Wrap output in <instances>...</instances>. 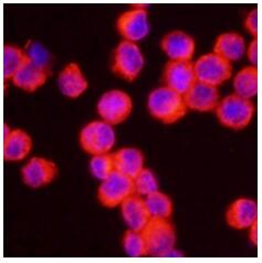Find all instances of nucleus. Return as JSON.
<instances>
[{
	"label": "nucleus",
	"instance_id": "f257e3e1",
	"mask_svg": "<svg viewBox=\"0 0 262 263\" xmlns=\"http://www.w3.org/2000/svg\"><path fill=\"white\" fill-rule=\"evenodd\" d=\"M147 106L149 113L165 124L183 119L188 109L184 97L167 86L159 87L149 94Z\"/></svg>",
	"mask_w": 262,
	"mask_h": 263
},
{
	"label": "nucleus",
	"instance_id": "f03ea898",
	"mask_svg": "<svg viewBox=\"0 0 262 263\" xmlns=\"http://www.w3.org/2000/svg\"><path fill=\"white\" fill-rule=\"evenodd\" d=\"M146 246V252L152 257H164L174 249L176 232L169 219L151 217L141 231Z\"/></svg>",
	"mask_w": 262,
	"mask_h": 263
},
{
	"label": "nucleus",
	"instance_id": "7ed1b4c3",
	"mask_svg": "<svg viewBox=\"0 0 262 263\" xmlns=\"http://www.w3.org/2000/svg\"><path fill=\"white\" fill-rule=\"evenodd\" d=\"M254 113V105L248 99L237 94L224 98L218 103L216 114L222 125L232 129H242L250 121Z\"/></svg>",
	"mask_w": 262,
	"mask_h": 263
},
{
	"label": "nucleus",
	"instance_id": "20e7f679",
	"mask_svg": "<svg viewBox=\"0 0 262 263\" xmlns=\"http://www.w3.org/2000/svg\"><path fill=\"white\" fill-rule=\"evenodd\" d=\"M80 144L84 152L93 156L106 154L115 144L114 129L104 121L91 122L80 133Z\"/></svg>",
	"mask_w": 262,
	"mask_h": 263
},
{
	"label": "nucleus",
	"instance_id": "39448f33",
	"mask_svg": "<svg viewBox=\"0 0 262 263\" xmlns=\"http://www.w3.org/2000/svg\"><path fill=\"white\" fill-rule=\"evenodd\" d=\"M132 195H135L134 179L116 171H113L110 176L103 180L98 191L100 202L107 208L120 206Z\"/></svg>",
	"mask_w": 262,
	"mask_h": 263
},
{
	"label": "nucleus",
	"instance_id": "423d86ee",
	"mask_svg": "<svg viewBox=\"0 0 262 263\" xmlns=\"http://www.w3.org/2000/svg\"><path fill=\"white\" fill-rule=\"evenodd\" d=\"M144 65L142 51L135 42L123 40L114 52L113 71L126 81H134Z\"/></svg>",
	"mask_w": 262,
	"mask_h": 263
},
{
	"label": "nucleus",
	"instance_id": "0eeeda50",
	"mask_svg": "<svg viewBox=\"0 0 262 263\" xmlns=\"http://www.w3.org/2000/svg\"><path fill=\"white\" fill-rule=\"evenodd\" d=\"M197 81L218 86L231 77V63L216 53H207L200 57L194 64Z\"/></svg>",
	"mask_w": 262,
	"mask_h": 263
},
{
	"label": "nucleus",
	"instance_id": "6e6552de",
	"mask_svg": "<svg viewBox=\"0 0 262 263\" xmlns=\"http://www.w3.org/2000/svg\"><path fill=\"white\" fill-rule=\"evenodd\" d=\"M98 113L104 122L118 125L124 122L132 112L133 102L123 91H108L101 97L97 105Z\"/></svg>",
	"mask_w": 262,
	"mask_h": 263
},
{
	"label": "nucleus",
	"instance_id": "1a4fd4ad",
	"mask_svg": "<svg viewBox=\"0 0 262 263\" xmlns=\"http://www.w3.org/2000/svg\"><path fill=\"white\" fill-rule=\"evenodd\" d=\"M164 82L167 87L184 96L197 82L194 63L186 60H171L165 67Z\"/></svg>",
	"mask_w": 262,
	"mask_h": 263
},
{
	"label": "nucleus",
	"instance_id": "9d476101",
	"mask_svg": "<svg viewBox=\"0 0 262 263\" xmlns=\"http://www.w3.org/2000/svg\"><path fill=\"white\" fill-rule=\"evenodd\" d=\"M118 30L126 41L136 42L143 39L149 31L147 11L132 9L122 13L118 19Z\"/></svg>",
	"mask_w": 262,
	"mask_h": 263
},
{
	"label": "nucleus",
	"instance_id": "9b49d317",
	"mask_svg": "<svg viewBox=\"0 0 262 263\" xmlns=\"http://www.w3.org/2000/svg\"><path fill=\"white\" fill-rule=\"evenodd\" d=\"M187 108L198 112H209L216 109L219 103V90L217 86L197 81L184 94Z\"/></svg>",
	"mask_w": 262,
	"mask_h": 263
},
{
	"label": "nucleus",
	"instance_id": "f8f14e48",
	"mask_svg": "<svg viewBox=\"0 0 262 263\" xmlns=\"http://www.w3.org/2000/svg\"><path fill=\"white\" fill-rule=\"evenodd\" d=\"M25 184L32 188H39L50 184L58 175L57 165L42 157L31 158L21 171Z\"/></svg>",
	"mask_w": 262,
	"mask_h": 263
},
{
	"label": "nucleus",
	"instance_id": "ddd939ff",
	"mask_svg": "<svg viewBox=\"0 0 262 263\" xmlns=\"http://www.w3.org/2000/svg\"><path fill=\"white\" fill-rule=\"evenodd\" d=\"M162 49L171 60L191 61L195 52V40L183 31H172L163 38Z\"/></svg>",
	"mask_w": 262,
	"mask_h": 263
},
{
	"label": "nucleus",
	"instance_id": "4468645a",
	"mask_svg": "<svg viewBox=\"0 0 262 263\" xmlns=\"http://www.w3.org/2000/svg\"><path fill=\"white\" fill-rule=\"evenodd\" d=\"M257 202L251 199L241 198L231 203L227 210L226 219L230 227L235 229H247L257 220Z\"/></svg>",
	"mask_w": 262,
	"mask_h": 263
},
{
	"label": "nucleus",
	"instance_id": "2eb2a0df",
	"mask_svg": "<svg viewBox=\"0 0 262 263\" xmlns=\"http://www.w3.org/2000/svg\"><path fill=\"white\" fill-rule=\"evenodd\" d=\"M122 216L129 229L142 231L145 224L148 222L151 215L147 210L145 200L138 195H132L121 203Z\"/></svg>",
	"mask_w": 262,
	"mask_h": 263
},
{
	"label": "nucleus",
	"instance_id": "dca6fc26",
	"mask_svg": "<svg viewBox=\"0 0 262 263\" xmlns=\"http://www.w3.org/2000/svg\"><path fill=\"white\" fill-rule=\"evenodd\" d=\"M60 91L70 99L79 98L87 89V81L77 63H70L59 74L58 79Z\"/></svg>",
	"mask_w": 262,
	"mask_h": 263
},
{
	"label": "nucleus",
	"instance_id": "f3484780",
	"mask_svg": "<svg viewBox=\"0 0 262 263\" xmlns=\"http://www.w3.org/2000/svg\"><path fill=\"white\" fill-rule=\"evenodd\" d=\"M114 171L135 179L143 170L144 156L137 148H122L113 154Z\"/></svg>",
	"mask_w": 262,
	"mask_h": 263
},
{
	"label": "nucleus",
	"instance_id": "a211bd4d",
	"mask_svg": "<svg viewBox=\"0 0 262 263\" xmlns=\"http://www.w3.org/2000/svg\"><path fill=\"white\" fill-rule=\"evenodd\" d=\"M50 76L31 61L21 67L11 79L13 84L27 92H34L47 82Z\"/></svg>",
	"mask_w": 262,
	"mask_h": 263
},
{
	"label": "nucleus",
	"instance_id": "6ab92c4d",
	"mask_svg": "<svg viewBox=\"0 0 262 263\" xmlns=\"http://www.w3.org/2000/svg\"><path fill=\"white\" fill-rule=\"evenodd\" d=\"M245 52L246 42L245 39L239 33H222L218 36L215 42L214 53L220 55L229 62L241 59Z\"/></svg>",
	"mask_w": 262,
	"mask_h": 263
},
{
	"label": "nucleus",
	"instance_id": "aec40b11",
	"mask_svg": "<svg viewBox=\"0 0 262 263\" xmlns=\"http://www.w3.org/2000/svg\"><path fill=\"white\" fill-rule=\"evenodd\" d=\"M32 147L31 137L23 129H13L7 140L4 141V157L9 162L24 159Z\"/></svg>",
	"mask_w": 262,
	"mask_h": 263
},
{
	"label": "nucleus",
	"instance_id": "412c9836",
	"mask_svg": "<svg viewBox=\"0 0 262 263\" xmlns=\"http://www.w3.org/2000/svg\"><path fill=\"white\" fill-rule=\"evenodd\" d=\"M235 94L244 99H252L258 92V70L257 67H247L238 72L234 80Z\"/></svg>",
	"mask_w": 262,
	"mask_h": 263
},
{
	"label": "nucleus",
	"instance_id": "4be33fe9",
	"mask_svg": "<svg viewBox=\"0 0 262 263\" xmlns=\"http://www.w3.org/2000/svg\"><path fill=\"white\" fill-rule=\"evenodd\" d=\"M28 61L29 59L24 50L6 43L4 46V79L6 81L11 80Z\"/></svg>",
	"mask_w": 262,
	"mask_h": 263
},
{
	"label": "nucleus",
	"instance_id": "5701e85b",
	"mask_svg": "<svg viewBox=\"0 0 262 263\" xmlns=\"http://www.w3.org/2000/svg\"><path fill=\"white\" fill-rule=\"evenodd\" d=\"M145 203L151 217L170 219L173 214V202L171 198L158 191L147 195Z\"/></svg>",
	"mask_w": 262,
	"mask_h": 263
},
{
	"label": "nucleus",
	"instance_id": "b1692460",
	"mask_svg": "<svg viewBox=\"0 0 262 263\" xmlns=\"http://www.w3.org/2000/svg\"><path fill=\"white\" fill-rule=\"evenodd\" d=\"M25 52L29 61H31L33 64L51 76V73H52V71H51V57L46 48H43L38 42L29 41L26 45Z\"/></svg>",
	"mask_w": 262,
	"mask_h": 263
},
{
	"label": "nucleus",
	"instance_id": "393cba45",
	"mask_svg": "<svg viewBox=\"0 0 262 263\" xmlns=\"http://www.w3.org/2000/svg\"><path fill=\"white\" fill-rule=\"evenodd\" d=\"M123 247L125 252L130 257H144L146 255V246L141 231L129 229L123 238Z\"/></svg>",
	"mask_w": 262,
	"mask_h": 263
},
{
	"label": "nucleus",
	"instance_id": "a878e982",
	"mask_svg": "<svg viewBox=\"0 0 262 263\" xmlns=\"http://www.w3.org/2000/svg\"><path fill=\"white\" fill-rule=\"evenodd\" d=\"M90 170L94 177L104 180L114 171L113 154L106 153V154L94 155L90 162Z\"/></svg>",
	"mask_w": 262,
	"mask_h": 263
},
{
	"label": "nucleus",
	"instance_id": "bb28decb",
	"mask_svg": "<svg viewBox=\"0 0 262 263\" xmlns=\"http://www.w3.org/2000/svg\"><path fill=\"white\" fill-rule=\"evenodd\" d=\"M135 194L138 196H147L158 191V181L154 173L148 168H143L134 179Z\"/></svg>",
	"mask_w": 262,
	"mask_h": 263
},
{
	"label": "nucleus",
	"instance_id": "cd10ccee",
	"mask_svg": "<svg viewBox=\"0 0 262 263\" xmlns=\"http://www.w3.org/2000/svg\"><path fill=\"white\" fill-rule=\"evenodd\" d=\"M245 27L247 30H248L253 36H256L258 34V10L257 8L253 9L246 19Z\"/></svg>",
	"mask_w": 262,
	"mask_h": 263
},
{
	"label": "nucleus",
	"instance_id": "c85d7f7f",
	"mask_svg": "<svg viewBox=\"0 0 262 263\" xmlns=\"http://www.w3.org/2000/svg\"><path fill=\"white\" fill-rule=\"evenodd\" d=\"M247 54H248V59L252 63L253 67H256L257 62H258V41H257V38L251 41Z\"/></svg>",
	"mask_w": 262,
	"mask_h": 263
},
{
	"label": "nucleus",
	"instance_id": "c756f323",
	"mask_svg": "<svg viewBox=\"0 0 262 263\" xmlns=\"http://www.w3.org/2000/svg\"><path fill=\"white\" fill-rule=\"evenodd\" d=\"M249 228L250 229V241L253 246H257L258 242V227H257V220L254 221Z\"/></svg>",
	"mask_w": 262,
	"mask_h": 263
},
{
	"label": "nucleus",
	"instance_id": "7c9ffc66",
	"mask_svg": "<svg viewBox=\"0 0 262 263\" xmlns=\"http://www.w3.org/2000/svg\"><path fill=\"white\" fill-rule=\"evenodd\" d=\"M10 134H11V129L9 128L8 124L5 123V124H4V141H5V140H7V138L9 137V135H10Z\"/></svg>",
	"mask_w": 262,
	"mask_h": 263
},
{
	"label": "nucleus",
	"instance_id": "2f4dec72",
	"mask_svg": "<svg viewBox=\"0 0 262 263\" xmlns=\"http://www.w3.org/2000/svg\"><path fill=\"white\" fill-rule=\"evenodd\" d=\"M164 257H183V254H181L180 252H177V251H175L174 249H172L171 251H169L167 252Z\"/></svg>",
	"mask_w": 262,
	"mask_h": 263
}]
</instances>
